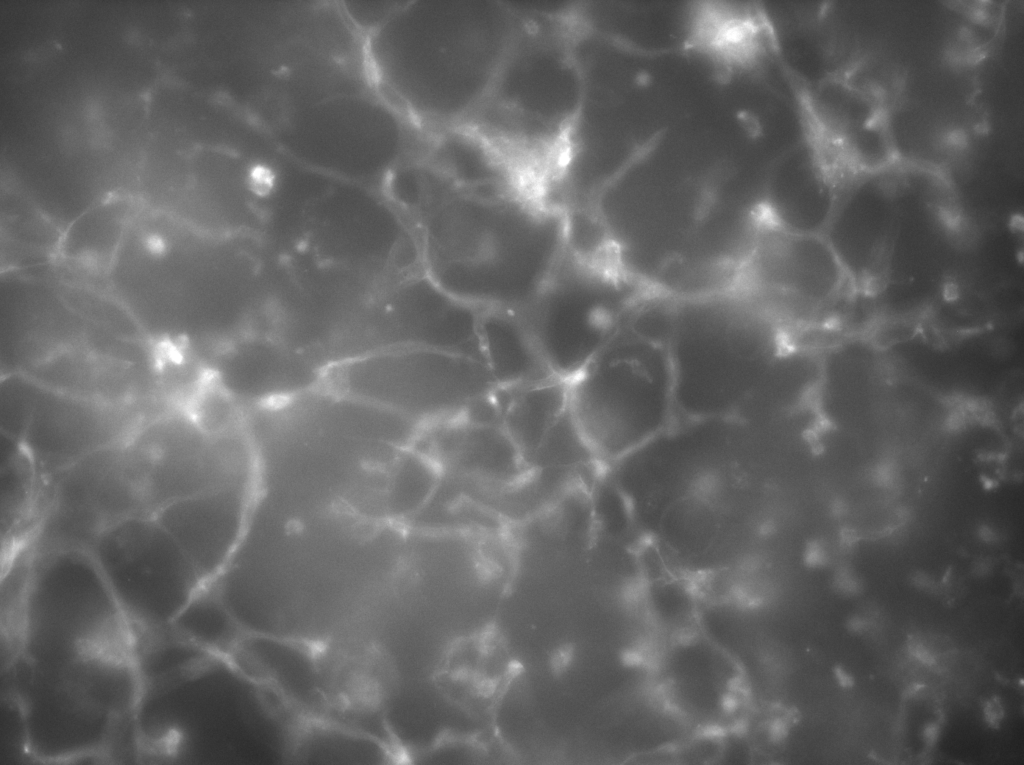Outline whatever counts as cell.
I'll return each instance as SVG.
<instances>
[{"instance_id":"cell-1","label":"cell","mask_w":1024,"mask_h":765,"mask_svg":"<svg viewBox=\"0 0 1024 765\" xmlns=\"http://www.w3.org/2000/svg\"><path fill=\"white\" fill-rule=\"evenodd\" d=\"M425 273L481 310H524L566 246V216L524 189H456L416 222Z\"/></svg>"},{"instance_id":"cell-2","label":"cell","mask_w":1024,"mask_h":765,"mask_svg":"<svg viewBox=\"0 0 1024 765\" xmlns=\"http://www.w3.org/2000/svg\"><path fill=\"white\" fill-rule=\"evenodd\" d=\"M522 21L517 2H407L385 23L384 74L428 132L460 126L485 99Z\"/></svg>"},{"instance_id":"cell-3","label":"cell","mask_w":1024,"mask_h":765,"mask_svg":"<svg viewBox=\"0 0 1024 765\" xmlns=\"http://www.w3.org/2000/svg\"><path fill=\"white\" fill-rule=\"evenodd\" d=\"M518 5L520 31L485 99L460 126L485 139L528 184L542 188L554 172L581 96L574 3Z\"/></svg>"},{"instance_id":"cell-4","label":"cell","mask_w":1024,"mask_h":765,"mask_svg":"<svg viewBox=\"0 0 1024 765\" xmlns=\"http://www.w3.org/2000/svg\"><path fill=\"white\" fill-rule=\"evenodd\" d=\"M790 342L775 318L734 288L675 298L668 342L675 417L708 421L744 410Z\"/></svg>"},{"instance_id":"cell-5","label":"cell","mask_w":1024,"mask_h":765,"mask_svg":"<svg viewBox=\"0 0 1024 765\" xmlns=\"http://www.w3.org/2000/svg\"><path fill=\"white\" fill-rule=\"evenodd\" d=\"M670 336L630 313L591 362L569 380V409L598 462L616 464L675 419Z\"/></svg>"},{"instance_id":"cell-6","label":"cell","mask_w":1024,"mask_h":765,"mask_svg":"<svg viewBox=\"0 0 1024 765\" xmlns=\"http://www.w3.org/2000/svg\"><path fill=\"white\" fill-rule=\"evenodd\" d=\"M25 660L131 657L132 629L88 549L33 561L21 622Z\"/></svg>"},{"instance_id":"cell-7","label":"cell","mask_w":1024,"mask_h":765,"mask_svg":"<svg viewBox=\"0 0 1024 765\" xmlns=\"http://www.w3.org/2000/svg\"><path fill=\"white\" fill-rule=\"evenodd\" d=\"M652 291L611 260L583 257L565 246L538 294L517 313L554 375L569 381Z\"/></svg>"},{"instance_id":"cell-8","label":"cell","mask_w":1024,"mask_h":765,"mask_svg":"<svg viewBox=\"0 0 1024 765\" xmlns=\"http://www.w3.org/2000/svg\"><path fill=\"white\" fill-rule=\"evenodd\" d=\"M26 663L27 736L34 752L48 758L87 752L103 744L137 697V670L127 657Z\"/></svg>"},{"instance_id":"cell-9","label":"cell","mask_w":1024,"mask_h":765,"mask_svg":"<svg viewBox=\"0 0 1024 765\" xmlns=\"http://www.w3.org/2000/svg\"><path fill=\"white\" fill-rule=\"evenodd\" d=\"M333 382L336 392L398 413L424 430L461 417L497 387L482 361L412 346L347 359Z\"/></svg>"},{"instance_id":"cell-10","label":"cell","mask_w":1024,"mask_h":765,"mask_svg":"<svg viewBox=\"0 0 1024 765\" xmlns=\"http://www.w3.org/2000/svg\"><path fill=\"white\" fill-rule=\"evenodd\" d=\"M89 551L132 630L169 628L204 585L180 546L150 515L112 522Z\"/></svg>"},{"instance_id":"cell-11","label":"cell","mask_w":1024,"mask_h":765,"mask_svg":"<svg viewBox=\"0 0 1024 765\" xmlns=\"http://www.w3.org/2000/svg\"><path fill=\"white\" fill-rule=\"evenodd\" d=\"M732 288L765 309L789 337L827 323L854 289L822 235L793 233L765 218Z\"/></svg>"},{"instance_id":"cell-12","label":"cell","mask_w":1024,"mask_h":765,"mask_svg":"<svg viewBox=\"0 0 1024 765\" xmlns=\"http://www.w3.org/2000/svg\"><path fill=\"white\" fill-rule=\"evenodd\" d=\"M890 183L871 178L839 196L823 237L854 289L888 280L900 219L899 197Z\"/></svg>"},{"instance_id":"cell-13","label":"cell","mask_w":1024,"mask_h":765,"mask_svg":"<svg viewBox=\"0 0 1024 765\" xmlns=\"http://www.w3.org/2000/svg\"><path fill=\"white\" fill-rule=\"evenodd\" d=\"M388 346H412L483 361L482 310L441 288L425 272L390 287Z\"/></svg>"},{"instance_id":"cell-14","label":"cell","mask_w":1024,"mask_h":765,"mask_svg":"<svg viewBox=\"0 0 1024 765\" xmlns=\"http://www.w3.org/2000/svg\"><path fill=\"white\" fill-rule=\"evenodd\" d=\"M247 483L174 499L153 515L188 557L204 584L229 563L245 536Z\"/></svg>"},{"instance_id":"cell-15","label":"cell","mask_w":1024,"mask_h":765,"mask_svg":"<svg viewBox=\"0 0 1024 765\" xmlns=\"http://www.w3.org/2000/svg\"><path fill=\"white\" fill-rule=\"evenodd\" d=\"M25 401L21 419L24 449L43 465L74 464L115 445L123 418L91 399L39 391Z\"/></svg>"},{"instance_id":"cell-16","label":"cell","mask_w":1024,"mask_h":765,"mask_svg":"<svg viewBox=\"0 0 1024 765\" xmlns=\"http://www.w3.org/2000/svg\"><path fill=\"white\" fill-rule=\"evenodd\" d=\"M416 449L427 454L443 475L510 484L528 466L500 424L480 423L461 416L425 429Z\"/></svg>"},{"instance_id":"cell-17","label":"cell","mask_w":1024,"mask_h":765,"mask_svg":"<svg viewBox=\"0 0 1024 765\" xmlns=\"http://www.w3.org/2000/svg\"><path fill=\"white\" fill-rule=\"evenodd\" d=\"M795 159V167L764 187V217L793 233L823 235L839 198L834 176L812 139L796 147Z\"/></svg>"},{"instance_id":"cell-18","label":"cell","mask_w":1024,"mask_h":765,"mask_svg":"<svg viewBox=\"0 0 1024 765\" xmlns=\"http://www.w3.org/2000/svg\"><path fill=\"white\" fill-rule=\"evenodd\" d=\"M690 25L688 46L727 75L757 67L777 48L772 25L758 7L699 3Z\"/></svg>"},{"instance_id":"cell-19","label":"cell","mask_w":1024,"mask_h":765,"mask_svg":"<svg viewBox=\"0 0 1024 765\" xmlns=\"http://www.w3.org/2000/svg\"><path fill=\"white\" fill-rule=\"evenodd\" d=\"M479 336L484 364L497 387L518 388L558 378L517 312L482 310Z\"/></svg>"},{"instance_id":"cell-20","label":"cell","mask_w":1024,"mask_h":765,"mask_svg":"<svg viewBox=\"0 0 1024 765\" xmlns=\"http://www.w3.org/2000/svg\"><path fill=\"white\" fill-rule=\"evenodd\" d=\"M501 426L529 462L548 431L569 407V382L554 378L542 383L494 391Z\"/></svg>"},{"instance_id":"cell-21","label":"cell","mask_w":1024,"mask_h":765,"mask_svg":"<svg viewBox=\"0 0 1024 765\" xmlns=\"http://www.w3.org/2000/svg\"><path fill=\"white\" fill-rule=\"evenodd\" d=\"M810 133H819L844 148L857 134L881 119L867 95L837 80L822 82L800 103Z\"/></svg>"},{"instance_id":"cell-22","label":"cell","mask_w":1024,"mask_h":765,"mask_svg":"<svg viewBox=\"0 0 1024 765\" xmlns=\"http://www.w3.org/2000/svg\"><path fill=\"white\" fill-rule=\"evenodd\" d=\"M442 479L440 467L427 454L415 447L399 450L388 466L381 497L388 520L417 517L435 497Z\"/></svg>"},{"instance_id":"cell-23","label":"cell","mask_w":1024,"mask_h":765,"mask_svg":"<svg viewBox=\"0 0 1024 765\" xmlns=\"http://www.w3.org/2000/svg\"><path fill=\"white\" fill-rule=\"evenodd\" d=\"M189 644L208 652L234 649L242 631L212 581L204 584L170 625Z\"/></svg>"},{"instance_id":"cell-24","label":"cell","mask_w":1024,"mask_h":765,"mask_svg":"<svg viewBox=\"0 0 1024 765\" xmlns=\"http://www.w3.org/2000/svg\"><path fill=\"white\" fill-rule=\"evenodd\" d=\"M597 461L570 409L548 431L529 462V469H565Z\"/></svg>"}]
</instances>
